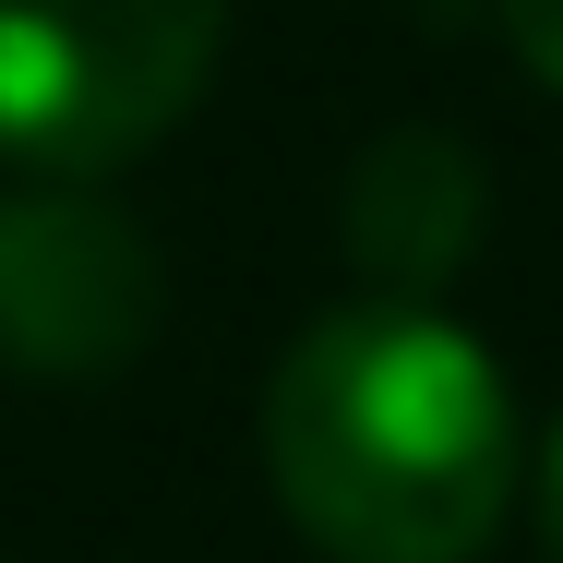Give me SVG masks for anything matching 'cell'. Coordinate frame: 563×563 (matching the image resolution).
<instances>
[{
    "label": "cell",
    "mask_w": 563,
    "mask_h": 563,
    "mask_svg": "<svg viewBox=\"0 0 563 563\" xmlns=\"http://www.w3.org/2000/svg\"><path fill=\"white\" fill-rule=\"evenodd\" d=\"M264 479L336 563H467L516 504L504 360L432 300H347L264 384Z\"/></svg>",
    "instance_id": "1"
},
{
    "label": "cell",
    "mask_w": 563,
    "mask_h": 563,
    "mask_svg": "<svg viewBox=\"0 0 563 563\" xmlns=\"http://www.w3.org/2000/svg\"><path fill=\"white\" fill-rule=\"evenodd\" d=\"M228 48V0H0V156L109 180L180 132Z\"/></svg>",
    "instance_id": "2"
},
{
    "label": "cell",
    "mask_w": 563,
    "mask_h": 563,
    "mask_svg": "<svg viewBox=\"0 0 563 563\" xmlns=\"http://www.w3.org/2000/svg\"><path fill=\"white\" fill-rule=\"evenodd\" d=\"M156 240L85 180L0 192V360L36 384H97L156 336Z\"/></svg>",
    "instance_id": "3"
},
{
    "label": "cell",
    "mask_w": 563,
    "mask_h": 563,
    "mask_svg": "<svg viewBox=\"0 0 563 563\" xmlns=\"http://www.w3.org/2000/svg\"><path fill=\"white\" fill-rule=\"evenodd\" d=\"M479 240V156L455 132H384L347 168V264L372 300H432Z\"/></svg>",
    "instance_id": "4"
},
{
    "label": "cell",
    "mask_w": 563,
    "mask_h": 563,
    "mask_svg": "<svg viewBox=\"0 0 563 563\" xmlns=\"http://www.w3.org/2000/svg\"><path fill=\"white\" fill-rule=\"evenodd\" d=\"M504 36H516V60L563 97V0H504Z\"/></svg>",
    "instance_id": "5"
},
{
    "label": "cell",
    "mask_w": 563,
    "mask_h": 563,
    "mask_svg": "<svg viewBox=\"0 0 563 563\" xmlns=\"http://www.w3.org/2000/svg\"><path fill=\"white\" fill-rule=\"evenodd\" d=\"M540 540H552V563H563V432H552V455H540Z\"/></svg>",
    "instance_id": "6"
}]
</instances>
